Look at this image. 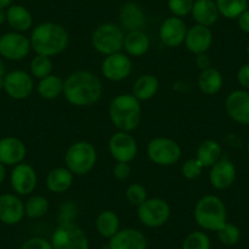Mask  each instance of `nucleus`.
<instances>
[{
	"instance_id": "obj_47",
	"label": "nucleus",
	"mask_w": 249,
	"mask_h": 249,
	"mask_svg": "<svg viewBox=\"0 0 249 249\" xmlns=\"http://www.w3.org/2000/svg\"><path fill=\"white\" fill-rule=\"evenodd\" d=\"M6 66H5V62L3 60L0 59V77H5L6 75Z\"/></svg>"
},
{
	"instance_id": "obj_37",
	"label": "nucleus",
	"mask_w": 249,
	"mask_h": 249,
	"mask_svg": "<svg viewBox=\"0 0 249 249\" xmlns=\"http://www.w3.org/2000/svg\"><path fill=\"white\" fill-rule=\"evenodd\" d=\"M124 198L128 204L133 207H140L143 202L148 199L147 188L141 183H131L124 191Z\"/></svg>"
},
{
	"instance_id": "obj_16",
	"label": "nucleus",
	"mask_w": 249,
	"mask_h": 249,
	"mask_svg": "<svg viewBox=\"0 0 249 249\" xmlns=\"http://www.w3.org/2000/svg\"><path fill=\"white\" fill-rule=\"evenodd\" d=\"M237 169L233 161L226 157H222L215 162L209 171V182L215 190L225 191L236 181Z\"/></svg>"
},
{
	"instance_id": "obj_39",
	"label": "nucleus",
	"mask_w": 249,
	"mask_h": 249,
	"mask_svg": "<svg viewBox=\"0 0 249 249\" xmlns=\"http://www.w3.org/2000/svg\"><path fill=\"white\" fill-rule=\"evenodd\" d=\"M78 215V208L76 203L65 202L60 207L59 215H57V225L68 224V222H76Z\"/></svg>"
},
{
	"instance_id": "obj_35",
	"label": "nucleus",
	"mask_w": 249,
	"mask_h": 249,
	"mask_svg": "<svg viewBox=\"0 0 249 249\" xmlns=\"http://www.w3.org/2000/svg\"><path fill=\"white\" fill-rule=\"evenodd\" d=\"M181 249H212V241L204 231H193L183 239Z\"/></svg>"
},
{
	"instance_id": "obj_23",
	"label": "nucleus",
	"mask_w": 249,
	"mask_h": 249,
	"mask_svg": "<svg viewBox=\"0 0 249 249\" xmlns=\"http://www.w3.org/2000/svg\"><path fill=\"white\" fill-rule=\"evenodd\" d=\"M75 175L68 167H55L50 170L45 178V186L52 193L61 195L71 188Z\"/></svg>"
},
{
	"instance_id": "obj_22",
	"label": "nucleus",
	"mask_w": 249,
	"mask_h": 249,
	"mask_svg": "<svg viewBox=\"0 0 249 249\" xmlns=\"http://www.w3.org/2000/svg\"><path fill=\"white\" fill-rule=\"evenodd\" d=\"M120 22H121L122 28L127 32L143 31L145 23H147V18L140 5L132 3V1H128V3L124 4L120 10Z\"/></svg>"
},
{
	"instance_id": "obj_45",
	"label": "nucleus",
	"mask_w": 249,
	"mask_h": 249,
	"mask_svg": "<svg viewBox=\"0 0 249 249\" xmlns=\"http://www.w3.org/2000/svg\"><path fill=\"white\" fill-rule=\"evenodd\" d=\"M237 22H238V27L241 28V31H243L244 33L249 35V10L248 9L237 18Z\"/></svg>"
},
{
	"instance_id": "obj_15",
	"label": "nucleus",
	"mask_w": 249,
	"mask_h": 249,
	"mask_svg": "<svg viewBox=\"0 0 249 249\" xmlns=\"http://www.w3.org/2000/svg\"><path fill=\"white\" fill-rule=\"evenodd\" d=\"M225 109L230 119L243 126H249V92L236 89L230 93L225 100Z\"/></svg>"
},
{
	"instance_id": "obj_28",
	"label": "nucleus",
	"mask_w": 249,
	"mask_h": 249,
	"mask_svg": "<svg viewBox=\"0 0 249 249\" xmlns=\"http://www.w3.org/2000/svg\"><path fill=\"white\" fill-rule=\"evenodd\" d=\"M159 80L154 75L145 73L135 81L132 87V94L140 102H147L154 98L159 90Z\"/></svg>"
},
{
	"instance_id": "obj_31",
	"label": "nucleus",
	"mask_w": 249,
	"mask_h": 249,
	"mask_svg": "<svg viewBox=\"0 0 249 249\" xmlns=\"http://www.w3.org/2000/svg\"><path fill=\"white\" fill-rule=\"evenodd\" d=\"M37 92L43 99H56L64 93V80L59 76L52 73V75L39 80L37 85Z\"/></svg>"
},
{
	"instance_id": "obj_32",
	"label": "nucleus",
	"mask_w": 249,
	"mask_h": 249,
	"mask_svg": "<svg viewBox=\"0 0 249 249\" xmlns=\"http://www.w3.org/2000/svg\"><path fill=\"white\" fill-rule=\"evenodd\" d=\"M49 212V200L40 195H32L25 203V214L30 219H39Z\"/></svg>"
},
{
	"instance_id": "obj_33",
	"label": "nucleus",
	"mask_w": 249,
	"mask_h": 249,
	"mask_svg": "<svg viewBox=\"0 0 249 249\" xmlns=\"http://www.w3.org/2000/svg\"><path fill=\"white\" fill-rule=\"evenodd\" d=\"M220 15L224 18H237L242 13L247 10L248 0H215Z\"/></svg>"
},
{
	"instance_id": "obj_18",
	"label": "nucleus",
	"mask_w": 249,
	"mask_h": 249,
	"mask_svg": "<svg viewBox=\"0 0 249 249\" xmlns=\"http://www.w3.org/2000/svg\"><path fill=\"white\" fill-rule=\"evenodd\" d=\"M25 216V203L18 195H0V222L5 225H18Z\"/></svg>"
},
{
	"instance_id": "obj_44",
	"label": "nucleus",
	"mask_w": 249,
	"mask_h": 249,
	"mask_svg": "<svg viewBox=\"0 0 249 249\" xmlns=\"http://www.w3.org/2000/svg\"><path fill=\"white\" fill-rule=\"evenodd\" d=\"M196 65L199 69L200 71L207 70V69L212 68V59L209 57V55L207 53H203V54L196 55Z\"/></svg>"
},
{
	"instance_id": "obj_5",
	"label": "nucleus",
	"mask_w": 249,
	"mask_h": 249,
	"mask_svg": "<svg viewBox=\"0 0 249 249\" xmlns=\"http://www.w3.org/2000/svg\"><path fill=\"white\" fill-rule=\"evenodd\" d=\"M98 153L94 145L87 141L72 143L65 153V166L75 176H85L94 169Z\"/></svg>"
},
{
	"instance_id": "obj_46",
	"label": "nucleus",
	"mask_w": 249,
	"mask_h": 249,
	"mask_svg": "<svg viewBox=\"0 0 249 249\" xmlns=\"http://www.w3.org/2000/svg\"><path fill=\"white\" fill-rule=\"evenodd\" d=\"M6 178V166L3 164V162H0V184L3 183Z\"/></svg>"
},
{
	"instance_id": "obj_19",
	"label": "nucleus",
	"mask_w": 249,
	"mask_h": 249,
	"mask_svg": "<svg viewBox=\"0 0 249 249\" xmlns=\"http://www.w3.org/2000/svg\"><path fill=\"white\" fill-rule=\"evenodd\" d=\"M187 35V26L181 18H166L161 23L159 30V37L162 44L167 48H177L184 43Z\"/></svg>"
},
{
	"instance_id": "obj_6",
	"label": "nucleus",
	"mask_w": 249,
	"mask_h": 249,
	"mask_svg": "<svg viewBox=\"0 0 249 249\" xmlns=\"http://www.w3.org/2000/svg\"><path fill=\"white\" fill-rule=\"evenodd\" d=\"M124 36V30L115 23H103L93 32L92 45L99 54L107 56L122 52Z\"/></svg>"
},
{
	"instance_id": "obj_27",
	"label": "nucleus",
	"mask_w": 249,
	"mask_h": 249,
	"mask_svg": "<svg viewBox=\"0 0 249 249\" xmlns=\"http://www.w3.org/2000/svg\"><path fill=\"white\" fill-rule=\"evenodd\" d=\"M224 77L217 69L209 68L200 71L198 77V88L205 95H215L222 89Z\"/></svg>"
},
{
	"instance_id": "obj_38",
	"label": "nucleus",
	"mask_w": 249,
	"mask_h": 249,
	"mask_svg": "<svg viewBox=\"0 0 249 249\" xmlns=\"http://www.w3.org/2000/svg\"><path fill=\"white\" fill-rule=\"evenodd\" d=\"M203 170V165L200 164L199 160L197 158H191V159H187L186 161L182 164L181 167V172L182 176L187 179H196L202 175Z\"/></svg>"
},
{
	"instance_id": "obj_12",
	"label": "nucleus",
	"mask_w": 249,
	"mask_h": 249,
	"mask_svg": "<svg viewBox=\"0 0 249 249\" xmlns=\"http://www.w3.org/2000/svg\"><path fill=\"white\" fill-rule=\"evenodd\" d=\"M30 38L20 32H8L0 36V56L10 61L23 60L31 52Z\"/></svg>"
},
{
	"instance_id": "obj_29",
	"label": "nucleus",
	"mask_w": 249,
	"mask_h": 249,
	"mask_svg": "<svg viewBox=\"0 0 249 249\" xmlns=\"http://www.w3.org/2000/svg\"><path fill=\"white\" fill-rule=\"evenodd\" d=\"M203 167H212L222 158V147L217 141L205 140L198 145L196 155Z\"/></svg>"
},
{
	"instance_id": "obj_26",
	"label": "nucleus",
	"mask_w": 249,
	"mask_h": 249,
	"mask_svg": "<svg viewBox=\"0 0 249 249\" xmlns=\"http://www.w3.org/2000/svg\"><path fill=\"white\" fill-rule=\"evenodd\" d=\"M6 22L15 32H27L33 23L30 11L22 5H10L6 10Z\"/></svg>"
},
{
	"instance_id": "obj_36",
	"label": "nucleus",
	"mask_w": 249,
	"mask_h": 249,
	"mask_svg": "<svg viewBox=\"0 0 249 249\" xmlns=\"http://www.w3.org/2000/svg\"><path fill=\"white\" fill-rule=\"evenodd\" d=\"M217 239L221 242L224 246L232 247L236 246L239 241H241V230L238 226L231 222H226L221 229L216 231Z\"/></svg>"
},
{
	"instance_id": "obj_40",
	"label": "nucleus",
	"mask_w": 249,
	"mask_h": 249,
	"mask_svg": "<svg viewBox=\"0 0 249 249\" xmlns=\"http://www.w3.org/2000/svg\"><path fill=\"white\" fill-rule=\"evenodd\" d=\"M195 0H169V9L176 18H183L192 11Z\"/></svg>"
},
{
	"instance_id": "obj_49",
	"label": "nucleus",
	"mask_w": 249,
	"mask_h": 249,
	"mask_svg": "<svg viewBox=\"0 0 249 249\" xmlns=\"http://www.w3.org/2000/svg\"><path fill=\"white\" fill-rule=\"evenodd\" d=\"M6 21V11L4 9H0V25H3Z\"/></svg>"
},
{
	"instance_id": "obj_21",
	"label": "nucleus",
	"mask_w": 249,
	"mask_h": 249,
	"mask_svg": "<svg viewBox=\"0 0 249 249\" xmlns=\"http://www.w3.org/2000/svg\"><path fill=\"white\" fill-rule=\"evenodd\" d=\"M27 148L18 137H4L0 140V162L5 166H16L25 160Z\"/></svg>"
},
{
	"instance_id": "obj_43",
	"label": "nucleus",
	"mask_w": 249,
	"mask_h": 249,
	"mask_svg": "<svg viewBox=\"0 0 249 249\" xmlns=\"http://www.w3.org/2000/svg\"><path fill=\"white\" fill-rule=\"evenodd\" d=\"M237 82L242 88L249 89V62L242 65L237 71Z\"/></svg>"
},
{
	"instance_id": "obj_10",
	"label": "nucleus",
	"mask_w": 249,
	"mask_h": 249,
	"mask_svg": "<svg viewBox=\"0 0 249 249\" xmlns=\"http://www.w3.org/2000/svg\"><path fill=\"white\" fill-rule=\"evenodd\" d=\"M109 153L116 162H131L138 154V144L131 132L117 131L107 143Z\"/></svg>"
},
{
	"instance_id": "obj_34",
	"label": "nucleus",
	"mask_w": 249,
	"mask_h": 249,
	"mask_svg": "<svg viewBox=\"0 0 249 249\" xmlns=\"http://www.w3.org/2000/svg\"><path fill=\"white\" fill-rule=\"evenodd\" d=\"M53 61L52 57L44 56V55H37L31 60L30 62V73L33 78L38 81L47 76L52 75Z\"/></svg>"
},
{
	"instance_id": "obj_50",
	"label": "nucleus",
	"mask_w": 249,
	"mask_h": 249,
	"mask_svg": "<svg viewBox=\"0 0 249 249\" xmlns=\"http://www.w3.org/2000/svg\"><path fill=\"white\" fill-rule=\"evenodd\" d=\"M4 89V77H0V90Z\"/></svg>"
},
{
	"instance_id": "obj_3",
	"label": "nucleus",
	"mask_w": 249,
	"mask_h": 249,
	"mask_svg": "<svg viewBox=\"0 0 249 249\" xmlns=\"http://www.w3.org/2000/svg\"><path fill=\"white\" fill-rule=\"evenodd\" d=\"M109 117L119 131L132 132L142 121V105L132 94H119L109 105Z\"/></svg>"
},
{
	"instance_id": "obj_1",
	"label": "nucleus",
	"mask_w": 249,
	"mask_h": 249,
	"mask_svg": "<svg viewBox=\"0 0 249 249\" xmlns=\"http://www.w3.org/2000/svg\"><path fill=\"white\" fill-rule=\"evenodd\" d=\"M69 104L77 107H88L97 104L103 95V85L95 73L78 70L64 81V93Z\"/></svg>"
},
{
	"instance_id": "obj_11",
	"label": "nucleus",
	"mask_w": 249,
	"mask_h": 249,
	"mask_svg": "<svg viewBox=\"0 0 249 249\" xmlns=\"http://www.w3.org/2000/svg\"><path fill=\"white\" fill-rule=\"evenodd\" d=\"M102 75L111 82H121L130 77L133 70L131 56L126 53H115L104 57L100 66Z\"/></svg>"
},
{
	"instance_id": "obj_51",
	"label": "nucleus",
	"mask_w": 249,
	"mask_h": 249,
	"mask_svg": "<svg viewBox=\"0 0 249 249\" xmlns=\"http://www.w3.org/2000/svg\"><path fill=\"white\" fill-rule=\"evenodd\" d=\"M246 53H247V55H248V57H249V43H248V45H247V48H246Z\"/></svg>"
},
{
	"instance_id": "obj_13",
	"label": "nucleus",
	"mask_w": 249,
	"mask_h": 249,
	"mask_svg": "<svg viewBox=\"0 0 249 249\" xmlns=\"http://www.w3.org/2000/svg\"><path fill=\"white\" fill-rule=\"evenodd\" d=\"M4 90L11 99L25 100L35 90V81L27 71L13 70L4 77Z\"/></svg>"
},
{
	"instance_id": "obj_52",
	"label": "nucleus",
	"mask_w": 249,
	"mask_h": 249,
	"mask_svg": "<svg viewBox=\"0 0 249 249\" xmlns=\"http://www.w3.org/2000/svg\"><path fill=\"white\" fill-rule=\"evenodd\" d=\"M247 153H248V155H249V141H248V143H247Z\"/></svg>"
},
{
	"instance_id": "obj_7",
	"label": "nucleus",
	"mask_w": 249,
	"mask_h": 249,
	"mask_svg": "<svg viewBox=\"0 0 249 249\" xmlns=\"http://www.w3.org/2000/svg\"><path fill=\"white\" fill-rule=\"evenodd\" d=\"M147 157L158 166H172L181 159L182 148L172 138L155 137L148 142Z\"/></svg>"
},
{
	"instance_id": "obj_2",
	"label": "nucleus",
	"mask_w": 249,
	"mask_h": 249,
	"mask_svg": "<svg viewBox=\"0 0 249 249\" xmlns=\"http://www.w3.org/2000/svg\"><path fill=\"white\" fill-rule=\"evenodd\" d=\"M69 33L61 25L55 22H43L33 28L31 33V48L37 55L55 56L66 50L69 45Z\"/></svg>"
},
{
	"instance_id": "obj_9",
	"label": "nucleus",
	"mask_w": 249,
	"mask_h": 249,
	"mask_svg": "<svg viewBox=\"0 0 249 249\" xmlns=\"http://www.w3.org/2000/svg\"><path fill=\"white\" fill-rule=\"evenodd\" d=\"M171 216V208L165 199L159 197L148 198L140 207H137V217L141 224L149 229L161 227L169 221Z\"/></svg>"
},
{
	"instance_id": "obj_25",
	"label": "nucleus",
	"mask_w": 249,
	"mask_h": 249,
	"mask_svg": "<svg viewBox=\"0 0 249 249\" xmlns=\"http://www.w3.org/2000/svg\"><path fill=\"white\" fill-rule=\"evenodd\" d=\"M150 47V39L144 31H132L124 36V49L128 56L140 57L147 54Z\"/></svg>"
},
{
	"instance_id": "obj_53",
	"label": "nucleus",
	"mask_w": 249,
	"mask_h": 249,
	"mask_svg": "<svg viewBox=\"0 0 249 249\" xmlns=\"http://www.w3.org/2000/svg\"><path fill=\"white\" fill-rule=\"evenodd\" d=\"M172 249H181V248H172Z\"/></svg>"
},
{
	"instance_id": "obj_4",
	"label": "nucleus",
	"mask_w": 249,
	"mask_h": 249,
	"mask_svg": "<svg viewBox=\"0 0 249 249\" xmlns=\"http://www.w3.org/2000/svg\"><path fill=\"white\" fill-rule=\"evenodd\" d=\"M193 217L202 230L216 232L227 222L226 205L217 196H203L196 203Z\"/></svg>"
},
{
	"instance_id": "obj_41",
	"label": "nucleus",
	"mask_w": 249,
	"mask_h": 249,
	"mask_svg": "<svg viewBox=\"0 0 249 249\" xmlns=\"http://www.w3.org/2000/svg\"><path fill=\"white\" fill-rule=\"evenodd\" d=\"M20 249H54L52 242L48 241L44 237H31L27 241L23 242Z\"/></svg>"
},
{
	"instance_id": "obj_42",
	"label": "nucleus",
	"mask_w": 249,
	"mask_h": 249,
	"mask_svg": "<svg viewBox=\"0 0 249 249\" xmlns=\"http://www.w3.org/2000/svg\"><path fill=\"white\" fill-rule=\"evenodd\" d=\"M132 167H131L130 162H116L112 167V175L119 181H124L130 177Z\"/></svg>"
},
{
	"instance_id": "obj_48",
	"label": "nucleus",
	"mask_w": 249,
	"mask_h": 249,
	"mask_svg": "<svg viewBox=\"0 0 249 249\" xmlns=\"http://www.w3.org/2000/svg\"><path fill=\"white\" fill-rule=\"evenodd\" d=\"M13 3V0H0V9L9 8Z\"/></svg>"
},
{
	"instance_id": "obj_24",
	"label": "nucleus",
	"mask_w": 249,
	"mask_h": 249,
	"mask_svg": "<svg viewBox=\"0 0 249 249\" xmlns=\"http://www.w3.org/2000/svg\"><path fill=\"white\" fill-rule=\"evenodd\" d=\"M191 13L197 25L207 27L214 25L220 16L216 4L213 0H196Z\"/></svg>"
},
{
	"instance_id": "obj_30",
	"label": "nucleus",
	"mask_w": 249,
	"mask_h": 249,
	"mask_svg": "<svg viewBox=\"0 0 249 249\" xmlns=\"http://www.w3.org/2000/svg\"><path fill=\"white\" fill-rule=\"evenodd\" d=\"M95 229L103 238L110 239L119 232L120 219L112 210H103L95 219Z\"/></svg>"
},
{
	"instance_id": "obj_20",
	"label": "nucleus",
	"mask_w": 249,
	"mask_h": 249,
	"mask_svg": "<svg viewBox=\"0 0 249 249\" xmlns=\"http://www.w3.org/2000/svg\"><path fill=\"white\" fill-rule=\"evenodd\" d=\"M183 44L188 52L195 55L207 53L213 44V31L207 26H192L190 30H187Z\"/></svg>"
},
{
	"instance_id": "obj_17",
	"label": "nucleus",
	"mask_w": 249,
	"mask_h": 249,
	"mask_svg": "<svg viewBox=\"0 0 249 249\" xmlns=\"http://www.w3.org/2000/svg\"><path fill=\"white\" fill-rule=\"evenodd\" d=\"M148 241L142 231L133 227L120 229L109 239L107 249H147Z\"/></svg>"
},
{
	"instance_id": "obj_8",
	"label": "nucleus",
	"mask_w": 249,
	"mask_h": 249,
	"mask_svg": "<svg viewBox=\"0 0 249 249\" xmlns=\"http://www.w3.org/2000/svg\"><path fill=\"white\" fill-rule=\"evenodd\" d=\"M54 249H89V239L76 222L60 224L52 234Z\"/></svg>"
},
{
	"instance_id": "obj_14",
	"label": "nucleus",
	"mask_w": 249,
	"mask_h": 249,
	"mask_svg": "<svg viewBox=\"0 0 249 249\" xmlns=\"http://www.w3.org/2000/svg\"><path fill=\"white\" fill-rule=\"evenodd\" d=\"M11 187L18 196H30L37 188L38 176L35 167L27 162H21L13 167L10 175Z\"/></svg>"
}]
</instances>
